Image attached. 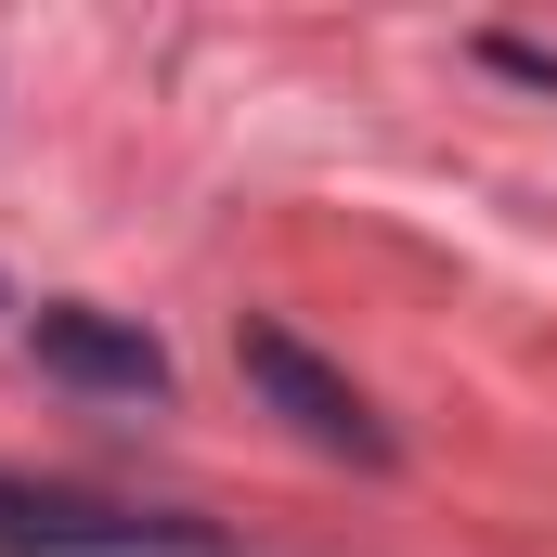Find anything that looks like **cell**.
Returning a JSON list of instances; mask_svg holds the SVG:
<instances>
[{"label": "cell", "mask_w": 557, "mask_h": 557, "mask_svg": "<svg viewBox=\"0 0 557 557\" xmlns=\"http://www.w3.org/2000/svg\"><path fill=\"white\" fill-rule=\"evenodd\" d=\"M234 363H247V389H260V403H273L311 454H350V467H389V454H403V441L376 428V403H363V389H350L311 337H285L273 311H247V324H234Z\"/></svg>", "instance_id": "7a4b0ae2"}, {"label": "cell", "mask_w": 557, "mask_h": 557, "mask_svg": "<svg viewBox=\"0 0 557 557\" xmlns=\"http://www.w3.org/2000/svg\"><path fill=\"white\" fill-rule=\"evenodd\" d=\"M0 557H221V532L182 506H117V493H65V480L0 467Z\"/></svg>", "instance_id": "6da1fadb"}, {"label": "cell", "mask_w": 557, "mask_h": 557, "mask_svg": "<svg viewBox=\"0 0 557 557\" xmlns=\"http://www.w3.org/2000/svg\"><path fill=\"white\" fill-rule=\"evenodd\" d=\"M39 363L65 389H104V403H169V350L143 337L131 311H91V298H39Z\"/></svg>", "instance_id": "3957f363"}, {"label": "cell", "mask_w": 557, "mask_h": 557, "mask_svg": "<svg viewBox=\"0 0 557 557\" xmlns=\"http://www.w3.org/2000/svg\"><path fill=\"white\" fill-rule=\"evenodd\" d=\"M480 65H506V78H532V91H557V52H545V39H506V26H493V39H480Z\"/></svg>", "instance_id": "277c9868"}]
</instances>
